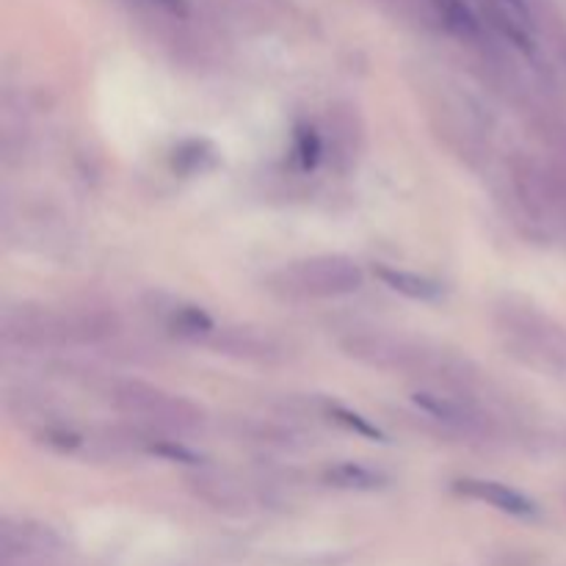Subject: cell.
Listing matches in <instances>:
<instances>
[{
  "label": "cell",
  "mask_w": 566,
  "mask_h": 566,
  "mask_svg": "<svg viewBox=\"0 0 566 566\" xmlns=\"http://www.w3.org/2000/svg\"><path fill=\"white\" fill-rule=\"evenodd\" d=\"M296 153L304 169H313L321 158V142L313 133V127H298L296 133Z\"/></svg>",
  "instance_id": "9a60e30c"
},
{
  "label": "cell",
  "mask_w": 566,
  "mask_h": 566,
  "mask_svg": "<svg viewBox=\"0 0 566 566\" xmlns=\"http://www.w3.org/2000/svg\"><path fill=\"white\" fill-rule=\"evenodd\" d=\"M374 274L379 276L381 285L401 293V296L412 298V302H440V298L446 296L440 282L431 280V276L415 274V271H401L392 269V265H376Z\"/></svg>",
  "instance_id": "30bf717a"
},
{
  "label": "cell",
  "mask_w": 566,
  "mask_h": 566,
  "mask_svg": "<svg viewBox=\"0 0 566 566\" xmlns=\"http://www.w3.org/2000/svg\"><path fill=\"white\" fill-rule=\"evenodd\" d=\"M213 147L208 142H188L175 149V166L186 175H197V171L213 166Z\"/></svg>",
  "instance_id": "4fadbf2b"
},
{
  "label": "cell",
  "mask_w": 566,
  "mask_h": 566,
  "mask_svg": "<svg viewBox=\"0 0 566 566\" xmlns=\"http://www.w3.org/2000/svg\"><path fill=\"white\" fill-rule=\"evenodd\" d=\"M495 324L514 357L547 374L566 376V326L534 304H520L514 298L497 307Z\"/></svg>",
  "instance_id": "7a4b0ae2"
},
{
  "label": "cell",
  "mask_w": 566,
  "mask_h": 566,
  "mask_svg": "<svg viewBox=\"0 0 566 566\" xmlns=\"http://www.w3.org/2000/svg\"><path fill=\"white\" fill-rule=\"evenodd\" d=\"M453 492L468 497V501L486 503V506L497 509V512L509 514V517L531 520L539 514V509H536V503L531 501L528 495H523V492L514 490V486L501 484V481L473 479V475H468V479L453 481Z\"/></svg>",
  "instance_id": "ba28073f"
},
{
  "label": "cell",
  "mask_w": 566,
  "mask_h": 566,
  "mask_svg": "<svg viewBox=\"0 0 566 566\" xmlns=\"http://www.w3.org/2000/svg\"><path fill=\"white\" fill-rule=\"evenodd\" d=\"M434 9L457 36L475 39L481 33L479 17L473 14V9L464 0H434Z\"/></svg>",
  "instance_id": "7c38bea8"
},
{
  "label": "cell",
  "mask_w": 566,
  "mask_h": 566,
  "mask_svg": "<svg viewBox=\"0 0 566 566\" xmlns=\"http://www.w3.org/2000/svg\"><path fill=\"white\" fill-rule=\"evenodd\" d=\"M415 407L442 423L457 434L470 437V440H492L497 434V420L475 403L473 396H459V392L446 390H418L412 396Z\"/></svg>",
  "instance_id": "5b68a950"
},
{
  "label": "cell",
  "mask_w": 566,
  "mask_h": 566,
  "mask_svg": "<svg viewBox=\"0 0 566 566\" xmlns=\"http://www.w3.org/2000/svg\"><path fill=\"white\" fill-rule=\"evenodd\" d=\"M365 285V271L346 254H315L285 265L269 280L271 291L287 298H343Z\"/></svg>",
  "instance_id": "277c9868"
},
{
  "label": "cell",
  "mask_w": 566,
  "mask_h": 566,
  "mask_svg": "<svg viewBox=\"0 0 566 566\" xmlns=\"http://www.w3.org/2000/svg\"><path fill=\"white\" fill-rule=\"evenodd\" d=\"M59 547V534L48 525L31 523V520H17V523L6 520L3 528H0V553H3V558L50 556Z\"/></svg>",
  "instance_id": "9c48e42d"
},
{
  "label": "cell",
  "mask_w": 566,
  "mask_h": 566,
  "mask_svg": "<svg viewBox=\"0 0 566 566\" xmlns=\"http://www.w3.org/2000/svg\"><path fill=\"white\" fill-rule=\"evenodd\" d=\"M509 6H512V9H517V11H525V0H506Z\"/></svg>",
  "instance_id": "ac0fdd59"
},
{
  "label": "cell",
  "mask_w": 566,
  "mask_h": 566,
  "mask_svg": "<svg viewBox=\"0 0 566 566\" xmlns=\"http://www.w3.org/2000/svg\"><path fill=\"white\" fill-rule=\"evenodd\" d=\"M326 481L337 490H354V492H376L385 490L390 484L385 473L374 468H365V464L357 462H340L335 468L326 470Z\"/></svg>",
  "instance_id": "8fae6325"
},
{
  "label": "cell",
  "mask_w": 566,
  "mask_h": 566,
  "mask_svg": "<svg viewBox=\"0 0 566 566\" xmlns=\"http://www.w3.org/2000/svg\"><path fill=\"white\" fill-rule=\"evenodd\" d=\"M340 348L348 359L365 365V368L420 379L431 385V390L470 396V390L481 379V370L462 354H453L448 348L431 346V343L415 340L407 335H396V332H348L340 340Z\"/></svg>",
  "instance_id": "6da1fadb"
},
{
  "label": "cell",
  "mask_w": 566,
  "mask_h": 566,
  "mask_svg": "<svg viewBox=\"0 0 566 566\" xmlns=\"http://www.w3.org/2000/svg\"><path fill=\"white\" fill-rule=\"evenodd\" d=\"M155 6H160L164 11L175 17H186L188 14V0H153Z\"/></svg>",
  "instance_id": "e0dca14e"
},
{
  "label": "cell",
  "mask_w": 566,
  "mask_h": 566,
  "mask_svg": "<svg viewBox=\"0 0 566 566\" xmlns=\"http://www.w3.org/2000/svg\"><path fill=\"white\" fill-rule=\"evenodd\" d=\"M216 354L224 357L247 359V363H280L285 357V346L274 335L252 326H227V329H213L205 337Z\"/></svg>",
  "instance_id": "52a82bcc"
},
{
  "label": "cell",
  "mask_w": 566,
  "mask_h": 566,
  "mask_svg": "<svg viewBox=\"0 0 566 566\" xmlns=\"http://www.w3.org/2000/svg\"><path fill=\"white\" fill-rule=\"evenodd\" d=\"M553 171V202L556 213H566V166H551Z\"/></svg>",
  "instance_id": "2e32d148"
},
{
  "label": "cell",
  "mask_w": 566,
  "mask_h": 566,
  "mask_svg": "<svg viewBox=\"0 0 566 566\" xmlns=\"http://www.w3.org/2000/svg\"><path fill=\"white\" fill-rule=\"evenodd\" d=\"M564 503H566V492H564Z\"/></svg>",
  "instance_id": "d6986e66"
},
{
  "label": "cell",
  "mask_w": 566,
  "mask_h": 566,
  "mask_svg": "<svg viewBox=\"0 0 566 566\" xmlns=\"http://www.w3.org/2000/svg\"><path fill=\"white\" fill-rule=\"evenodd\" d=\"M326 412H329L332 420H337L340 426H346V429L357 431V434L368 437V440H381V431L376 429L374 423H368V420L363 418V415L352 412V409L340 407V403H326Z\"/></svg>",
  "instance_id": "5bb4252c"
},
{
  "label": "cell",
  "mask_w": 566,
  "mask_h": 566,
  "mask_svg": "<svg viewBox=\"0 0 566 566\" xmlns=\"http://www.w3.org/2000/svg\"><path fill=\"white\" fill-rule=\"evenodd\" d=\"M105 398L116 412L169 434H191L205 423V409L197 401L142 379H111Z\"/></svg>",
  "instance_id": "3957f363"
},
{
  "label": "cell",
  "mask_w": 566,
  "mask_h": 566,
  "mask_svg": "<svg viewBox=\"0 0 566 566\" xmlns=\"http://www.w3.org/2000/svg\"><path fill=\"white\" fill-rule=\"evenodd\" d=\"M186 486L205 506H210L219 514H227V517H243L254 506L252 492L243 486L241 479H235L227 470L197 468L193 473L186 475Z\"/></svg>",
  "instance_id": "8992f818"
}]
</instances>
